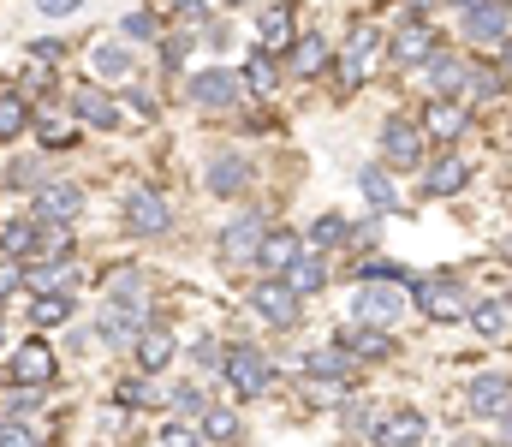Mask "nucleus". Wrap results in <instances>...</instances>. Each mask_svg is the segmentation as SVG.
Here are the masks:
<instances>
[{"mask_svg": "<svg viewBox=\"0 0 512 447\" xmlns=\"http://www.w3.org/2000/svg\"><path fill=\"white\" fill-rule=\"evenodd\" d=\"M30 322H36V328H66V322H72V293L36 298V304H30Z\"/></svg>", "mask_w": 512, "mask_h": 447, "instance_id": "c03bdc74", "label": "nucleus"}, {"mask_svg": "<svg viewBox=\"0 0 512 447\" xmlns=\"http://www.w3.org/2000/svg\"><path fill=\"white\" fill-rule=\"evenodd\" d=\"M298 36H304V30H298V6H292V0H268V6L256 12V48L286 54Z\"/></svg>", "mask_w": 512, "mask_h": 447, "instance_id": "aec40b11", "label": "nucleus"}, {"mask_svg": "<svg viewBox=\"0 0 512 447\" xmlns=\"http://www.w3.org/2000/svg\"><path fill=\"white\" fill-rule=\"evenodd\" d=\"M411 304H417L435 328H447V322H471V304H477V298L465 293L459 275H423V281L411 287Z\"/></svg>", "mask_w": 512, "mask_h": 447, "instance_id": "20e7f679", "label": "nucleus"}, {"mask_svg": "<svg viewBox=\"0 0 512 447\" xmlns=\"http://www.w3.org/2000/svg\"><path fill=\"white\" fill-rule=\"evenodd\" d=\"M334 346L352 352L358 364H387V358L399 352V334H387V328H364V322H340V328H334Z\"/></svg>", "mask_w": 512, "mask_h": 447, "instance_id": "6ab92c4d", "label": "nucleus"}, {"mask_svg": "<svg viewBox=\"0 0 512 447\" xmlns=\"http://www.w3.org/2000/svg\"><path fill=\"white\" fill-rule=\"evenodd\" d=\"M459 36L477 42V48H501V42L512 36V6L483 0V6H471V12H459Z\"/></svg>", "mask_w": 512, "mask_h": 447, "instance_id": "a211bd4d", "label": "nucleus"}, {"mask_svg": "<svg viewBox=\"0 0 512 447\" xmlns=\"http://www.w3.org/2000/svg\"><path fill=\"white\" fill-rule=\"evenodd\" d=\"M251 185H256V167L239 155V149H215V155L203 161V191H209V197H221V203H239Z\"/></svg>", "mask_w": 512, "mask_h": 447, "instance_id": "9b49d317", "label": "nucleus"}, {"mask_svg": "<svg viewBox=\"0 0 512 447\" xmlns=\"http://www.w3.org/2000/svg\"><path fill=\"white\" fill-rule=\"evenodd\" d=\"M72 281H78V269H72V263H48V257H36V263L24 269V287H30L36 298L72 293Z\"/></svg>", "mask_w": 512, "mask_h": 447, "instance_id": "473e14b6", "label": "nucleus"}, {"mask_svg": "<svg viewBox=\"0 0 512 447\" xmlns=\"http://www.w3.org/2000/svg\"><path fill=\"white\" fill-rule=\"evenodd\" d=\"M6 382H12V388H54V382H60L54 346H48L42 334H30L24 346H12V352H6Z\"/></svg>", "mask_w": 512, "mask_h": 447, "instance_id": "1a4fd4ad", "label": "nucleus"}, {"mask_svg": "<svg viewBox=\"0 0 512 447\" xmlns=\"http://www.w3.org/2000/svg\"><path fill=\"white\" fill-rule=\"evenodd\" d=\"M459 447H512L507 436H495V442H459Z\"/></svg>", "mask_w": 512, "mask_h": 447, "instance_id": "bf43d9fd", "label": "nucleus"}, {"mask_svg": "<svg viewBox=\"0 0 512 447\" xmlns=\"http://www.w3.org/2000/svg\"><path fill=\"white\" fill-rule=\"evenodd\" d=\"M120 221H126L131 239H167V233H173V203H167V191H155V185H131Z\"/></svg>", "mask_w": 512, "mask_h": 447, "instance_id": "0eeeda50", "label": "nucleus"}, {"mask_svg": "<svg viewBox=\"0 0 512 447\" xmlns=\"http://www.w3.org/2000/svg\"><path fill=\"white\" fill-rule=\"evenodd\" d=\"M30 54L36 60H66V42L60 36H42V42H30Z\"/></svg>", "mask_w": 512, "mask_h": 447, "instance_id": "5fc2aeb1", "label": "nucleus"}, {"mask_svg": "<svg viewBox=\"0 0 512 447\" xmlns=\"http://www.w3.org/2000/svg\"><path fill=\"white\" fill-rule=\"evenodd\" d=\"M42 239H48V227L36 215L30 221H0V257H12V263H36Z\"/></svg>", "mask_w": 512, "mask_h": 447, "instance_id": "bb28decb", "label": "nucleus"}, {"mask_svg": "<svg viewBox=\"0 0 512 447\" xmlns=\"http://www.w3.org/2000/svg\"><path fill=\"white\" fill-rule=\"evenodd\" d=\"M0 346H6V322H0Z\"/></svg>", "mask_w": 512, "mask_h": 447, "instance_id": "0e129e2a", "label": "nucleus"}, {"mask_svg": "<svg viewBox=\"0 0 512 447\" xmlns=\"http://www.w3.org/2000/svg\"><path fill=\"white\" fill-rule=\"evenodd\" d=\"M36 138H42L48 149H72V144H78V132H66L60 120H36Z\"/></svg>", "mask_w": 512, "mask_h": 447, "instance_id": "864d4df0", "label": "nucleus"}, {"mask_svg": "<svg viewBox=\"0 0 512 447\" xmlns=\"http://www.w3.org/2000/svg\"><path fill=\"white\" fill-rule=\"evenodd\" d=\"M376 424H382V412H376L364 394H346V400H340V430H346V436H376Z\"/></svg>", "mask_w": 512, "mask_h": 447, "instance_id": "ea45409f", "label": "nucleus"}, {"mask_svg": "<svg viewBox=\"0 0 512 447\" xmlns=\"http://www.w3.org/2000/svg\"><path fill=\"white\" fill-rule=\"evenodd\" d=\"M376 155H382L387 173H411V167H423V161H429L423 120H411V114H387L382 126H376Z\"/></svg>", "mask_w": 512, "mask_h": 447, "instance_id": "7ed1b4c3", "label": "nucleus"}, {"mask_svg": "<svg viewBox=\"0 0 512 447\" xmlns=\"http://www.w3.org/2000/svg\"><path fill=\"white\" fill-rule=\"evenodd\" d=\"M286 72L298 78V84H310V78H322V72H334V42L322 36V30H304L292 48H286Z\"/></svg>", "mask_w": 512, "mask_h": 447, "instance_id": "412c9836", "label": "nucleus"}, {"mask_svg": "<svg viewBox=\"0 0 512 447\" xmlns=\"http://www.w3.org/2000/svg\"><path fill=\"white\" fill-rule=\"evenodd\" d=\"M0 447H42V436L24 418H0Z\"/></svg>", "mask_w": 512, "mask_h": 447, "instance_id": "3c124183", "label": "nucleus"}, {"mask_svg": "<svg viewBox=\"0 0 512 447\" xmlns=\"http://www.w3.org/2000/svg\"><path fill=\"white\" fill-rule=\"evenodd\" d=\"M382 54H387V30H382V24H370V18H358V24L346 30V42H340V54H334V78H340L334 90H340V96H352V90H364Z\"/></svg>", "mask_w": 512, "mask_h": 447, "instance_id": "f257e3e1", "label": "nucleus"}, {"mask_svg": "<svg viewBox=\"0 0 512 447\" xmlns=\"http://www.w3.org/2000/svg\"><path fill=\"white\" fill-rule=\"evenodd\" d=\"M328 281H334V257H316V251H310V257H304V263H298V269L286 275V287H292L298 298L328 293Z\"/></svg>", "mask_w": 512, "mask_h": 447, "instance_id": "72a5a7b5", "label": "nucleus"}, {"mask_svg": "<svg viewBox=\"0 0 512 447\" xmlns=\"http://www.w3.org/2000/svg\"><path fill=\"white\" fill-rule=\"evenodd\" d=\"M507 322H512V310H507V298H477L471 304V334H483V340H501L507 334Z\"/></svg>", "mask_w": 512, "mask_h": 447, "instance_id": "4c0bfd02", "label": "nucleus"}, {"mask_svg": "<svg viewBox=\"0 0 512 447\" xmlns=\"http://www.w3.org/2000/svg\"><path fill=\"white\" fill-rule=\"evenodd\" d=\"M465 72H471V60L453 54V48H441L417 78H423V96L429 102H465Z\"/></svg>", "mask_w": 512, "mask_h": 447, "instance_id": "f3484780", "label": "nucleus"}, {"mask_svg": "<svg viewBox=\"0 0 512 447\" xmlns=\"http://www.w3.org/2000/svg\"><path fill=\"white\" fill-rule=\"evenodd\" d=\"M501 257H512V239H501Z\"/></svg>", "mask_w": 512, "mask_h": 447, "instance_id": "680f3d73", "label": "nucleus"}, {"mask_svg": "<svg viewBox=\"0 0 512 447\" xmlns=\"http://www.w3.org/2000/svg\"><path fill=\"white\" fill-rule=\"evenodd\" d=\"M221 6H251V0H221Z\"/></svg>", "mask_w": 512, "mask_h": 447, "instance_id": "e2e57ef3", "label": "nucleus"}, {"mask_svg": "<svg viewBox=\"0 0 512 447\" xmlns=\"http://www.w3.org/2000/svg\"><path fill=\"white\" fill-rule=\"evenodd\" d=\"M167 406H173V418H191V424H203V412H209V388L185 376V382H173Z\"/></svg>", "mask_w": 512, "mask_h": 447, "instance_id": "58836bf2", "label": "nucleus"}, {"mask_svg": "<svg viewBox=\"0 0 512 447\" xmlns=\"http://www.w3.org/2000/svg\"><path fill=\"white\" fill-rule=\"evenodd\" d=\"M501 66H507V78H512V36L501 42Z\"/></svg>", "mask_w": 512, "mask_h": 447, "instance_id": "13d9d810", "label": "nucleus"}, {"mask_svg": "<svg viewBox=\"0 0 512 447\" xmlns=\"http://www.w3.org/2000/svg\"><path fill=\"white\" fill-rule=\"evenodd\" d=\"M358 370H364V364H358V358H352V352H340V346H334V340H328V346H316V352H304V358H298V376H304V382H310V388H328V394H346V388H352V382H358Z\"/></svg>", "mask_w": 512, "mask_h": 447, "instance_id": "9d476101", "label": "nucleus"}, {"mask_svg": "<svg viewBox=\"0 0 512 447\" xmlns=\"http://www.w3.org/2000/svg\"><path fill=\"white\" fill-rule=\"evenodd\" d=\"M221 358H227V346H221L215 334H197V340H191V364H197V370L221 376Z\"/></svg>", "mask_w": 512, "mask_h": 447, "instance_id": "de8ad7c7", "label": "nucleus"}, {"mask_svg": "<svg viewBox=\"0 0 512 447\" xmlns=\"http://www.w3.org/2000/svg\"><path fill=\"white\" fill-rule=\"evenodd\" d=\"M102 298H108V304H126V310H149V275H143L137 263H126V269H114V275L102 281Z\"/></svg>", "mask_w": 512, "mask_h": 447, "instance_id": "7c9ffc66", "label": "nucleus"}, {"mask_svg": "<svg viewBox=\"0 0 512 447\" xmlns=\"http://www.w3.org/2000/svg\"><path fill=\"white\" fill-rule=\"evenodd\" d=\"M155 447H209V442H203V424H191V418H161Z\"/></svg>", "mask_w": 512, "mask_h": 447, "instance_id": "37998d69", "label": "nucleus"}, {"mask_svg": "<svg viewBox=\"0 0 512 447\" xmlns=\"http://www.w3.org/2000/svg\"><path fill=\"white\" fill-rule=\"evenodd\" d=\"M465 406H471V418L512 424V376L507 370H477V376L465 382Z\"/></svg>", "mask_w": 512, "mask_h": 447, "instance_id": "ddd939ff", "label": "nucleus"}, {"mask_svg": "<svg viewBox=\"0 0 512 447\" xmlns=\"http://www.w3.org/2000/svg\"><path fill=\"white\" fill-rule=\"evenodd\" d=\"M304 257H310L304 227H268V239H262V251H256V269H262V275H274V281H286Z\"/></svg>", "mask_w": 512, "mask_h": 447, "instance_id": "dca6fc26", "label": "nucleus"}, {"mask_svg": "<svg viewBox=\"0 0 512 447\" xmlns=\"http://www.w3.org/2000/svg\"><path fill=\"white\" fill-rule=\"evenodd\" d=\"M358 191H364V203H370L376 215H399V209H405V197H399V185H393V173H387L382 161L358 167Z\"/></svg>", "mask_w": 512, "mask_h": 447, "instance_id": "c85d7f7f", "label": "nucleus"}, {"mask_svg": "<svg viewBox=\"0 0 512 447\" xmlns=\"http://www.w3.org/2000/svg\"><path fill=\"white\" fill-rule=\"evenodd\" d=\"M155 12H161V18H179L185 30H197V24H209V0H161Z\"/></svg>", "mask_w": 512, "mask_h": 447, "instance_id": "49530a36", "label": "nucleus"}, {"mask_svg": "<svg viewBox=\"0 0 512 447\" xmlns=\"http://www.w3.org/2000/svg\"><path fill=\"white\" fill-rule=\"evenodd\" d=\"M423 442H429V418H423L417 406H393V412H382L376 447H423Z\"/></svg>", "mask_w": 512, "mask_h": 447, "instance_id": "393cba45", "label": "nucleus"}, {"mask_svg": "<svg viewBox=\"0 0 512 447\" xmlns=\"http://www.w3.org/2000/svg\"><path fill=\"white\" fill-rule=\"evenodd\" d=\"M245 304H251L274 334H298L304 328V298L292 293L286 281H274V275H256L251 287H245Z\"/></svg>", "mask_w": 512, "mask_h": 447, "instance_id": "39448f33", "label": "nucleus"}, {"mask_svg": "<svg viewBox=\"0 0 512 447\" xmlns=\"http://www.w3.org/2000/svg\"><path fill=\"white\" fill-rule=\"evenodd\" d=\"M24 293V263H12V257H0V304L6 298Z\"/></svg>", "mask_w": 512, "mask_h": 447, "instance_id": "603ef678", "label": "nucleus"}, {"mask_svg": "<svg viewBox=\"0 0 512 447\" xmlns=\"http://www.w3.org/2000/svg\"><path fill=\"white\" fill-rule=\"evenodd\" d=\"M239 78H245V90H256V96H274L280 90V60L268 48H251L245 66H239Z\"/></svg>", "mask_w": 512, "mask_h": 447, "instance_id": "c9c22d12", "label": "nucleus"}, {"mask_svg": "<svg viewBox=\"0 0 512 447\" xmlns=\"http://www.w3.org/2000/svg\"><path fill=\"white\" fill-rule=\"evenodd\" d=\"M304 245H310L316 257H334V251L358 245V221H346L340 209H328V215H316V221L304 227Z\"/></svg>", "mask_w": 512, "mask_h": 447, "instance_id": "a878e982", "label": "nucleus"}, {"mask_svg": "<svg viewBox=\"0 0 512 447\" xmlns=\"http://www.w3.org/2000/svg\"><path fill=\"white\" fill-rule=\"evenodd\" d=\"M435 54H441V36H435V24H417V18H405V24L387 36V60H393V66H405V72H423Z\"/></svg>", "mask_w": 512, "mask_h": 447, "instance_id": "2eb2a0df", "label": "nucleus"}, {"mask_svg": "<svg viewBox=\"0 0 512 447\" xmlns=\"http://www.w3.org/2000/svg\"><path fill=\"white\" fill-rule=\"evenodd\" d=\"M411 316V293L405 287H358L352 293V322H364V328H399Z\"/></svg>", "mask_w": 512, "mask_h": 447, "instance_id": "f8f14e48", "label": "nucleus"}, {"mask_svg": "<svg viewBox=\"0 0 512 447\" xmlns=\"http://www.w3.org/2000/svg\"><path fill=\"white\" fill-rule=\"evenodd\" d=\"M465 132H471V102H429L423 108V138L429 144L453 149Z\"/></svg>", "mask_w": 512, "mask_h": 447, "instance_id": "5701e85b", "label": "nucleus"}, {"mask_svg": "<svg viewBox=\"0 0 512 447\" xmlns=\"http://www.w3.org/2000/svg\"><path fill=\"white\" fill-rule=\"evenodd\" d=\"M24 126H30V102L12 90V96H0V144H18L24 138Z\"/></svg>", "mask_w": 512, "mask_h": 447, "instance_id": "79ce46f5", "label": "nucleus"}, {"mask_svg": "<svg viewBox=\"0 0 512 447\" xmlns=\"http://www.w3.org/2000/svg\"><path fill=\"white\" fill-rule=\"evenodd\" d=\"M30 203H36V221L42 227H72L84 215V185L78 179H42L30 191Z\"/></svg>", "mask_w": 512, "mask_h": 447, "instance_id": "4468645a", "label": "nucleus"}, {"mask_svg": "<svg viewBox=\"0 0 512 447\" xmlns=\"http://www.w3.org/2000/svg\"><path fill=\"white\" fill-rule=\"evenodd\" d=\"M262 239H268V215H262V209H239V215L215 233V257H221L227 269H245V263H256Z\"/></svg>", "mask_w": 512, "mask_h": 447, "instance_id": "6e6552de", "label": "nucleus"}, {"mask_svg": "<svg viewBox=\"0 0 512 447\" xmlns=\"http://www.w3.org/2000/svg\"><path fill=\"white\" fill-rule=\"evenodd\" d=\"M84 0H36V12H48V18H66V12H78Z\"/></svg>", "mask_w": 512, "mask_h": 447, "instance_id": "4d7b16f0", "label": "nucleus"}, {"mask_svg": "<svg viewBox=\"0 0 512 447\" xmlns=\"http://www.w3.org/2000/svg\"><path fill=\"white\" fill-rule=\"evenodd\" d=\"M185 102L203 108V114H233V108L245 102V78H239L233 66H197V72L185 78Z\"/></svg>", "mask_w": 512, "mask_h": 447, "instance_id": "423d86ee", "label": "nucleus"}, {"mask_svg": "<svg viewBox=\"0 0 512 447\" xmlns=\"http://www.w3.org/2000/svg\"><path fill=\"white\" fill-rule=\"evenodd\" d=\"M90 72L96 78H131L137 72V54H131L126 42H96L90 48Z\"/></svg>", "mask_w": 512, "mask_h": 447, "instance_id": "e433bc0d", "label": "nucleus"}, {"mask_svg": "<svg viewBox=\"0 0 512 447\" xmlns=\"http://www.w3.org/2000/svg\"><path fill=\"white\" fill-rule=\"evenodd\" d=\"M72 114H78L84 132H114V126H120V102H114L102 84H78V90H72Z\"/></svg>", "mask_w": 512, "mask_h": 447, "instance_id": "b1692460", "label": "nucleus"}, {"mask_svg": "<svg viewBox=\"0 0 512 447\" xmlns=\"http://www.w3.org/2000/svg\"><path fill=\"white\" fill-rule=\"evenodd\" d=\"M131 352H137V370H143V376H161V370L179 358V340H173V328H167V322H155Z\"/></svg>", "mask_w": 512, "mask_h": 447, "instance_id": "c756f323", "label": "nucleus"}, {"mask_svg": "<svg viewBox=\"0 0 512 447\" xmlns=\"http://www.w3.org/2000/svg\"><path fill=\"white\" fill-rule=\"evenodd\" d=\"M203 442L209 447H245V412L239 406H209L203 412Z\"/></svg>", "mask_w": 512, "mask_h": 447, "instance_id": "2f4dec72", "label": "nucleus"}, {"mask_svg": "<svg viewBox=\"0 0 512 447\" xmlns=\"http://www.w3.org/2000/svg\"><path fill=\"white\" fill-rule=\"evenodd\" d=\"M507 310H512V287H507Z\"/></svg>", "mask_w": 512, "mask_h": 447, "instance_id": "69168bd1", "label": "nucleus"}, {"mask_svg": "<svg viewBox=\"0 0 512 447\" xmlns=\"http://www.w3.org/2000/svg\"><path fill=\"white\" fill-rule=\"evenodd\" d=\"M471 185V155H459V149H441L429 167H423V197L435 203V197H459Z\"/></svg>", "mask_w": 512, "mask_h": 447, "instance_id": "4be33fe9", "label": "nucleus"}, {"mask_svg": "<svg viewBox=\"0 0 512 447\" xmlns=\"http://www.w3.org/2000/svg\"><path fill=\"white\" fill-rule=\"evenodd\" d=\"M120 36L126 42H161V12L155 6H131L126 18H120Z\"/></svg>", "mask_w": 512, "mask_h": 447, "instance_id": "a19ab883", "label": "nucleus"}, {"mask_svg": "<svg viewBox=\"0 0 512 447\" xmlns=\"http://www.w3.org/2000/svg\"><path fill=\"white\" fill-rule=\"evenodd\" d=\"M120 96H126V108L137 120H161V96L155 90H143V84H120Z\"/></svg>", "mask_w": 512, "mask_h": 447, "instance_id": "09e8293b", "label": "nucleus"}, {"mask_svg": "<svg viewBox=\"0 0 512 447\" xmlns=\"http://www.w3.org/2000/svg\"><path fill=\"white\" fill-rule=\"evenodd\" d=\"M203 42H209V48H215V54H221V48H227V42H233V30H227V24H203Z\"/></svg>", "mask_w": 512, "mask_h": 447, "instance_id": "6e6d98bb", "label": "nucleus"}, {"mask_svg": "<svg viewBox=\"0 0 512 447\" xmlns=\"http://www.w3.org/2000/svg\"><path fill=\"white\" fill-rule=\"evenodd\" d=\"M191 48H197V30H179V36H167V42H161V66H167V72H179Z\"/></svg>", "mask_w": 512, "mask_h": 447, "instance_id": "8fccbe9b", "label": "nucleus"}, {"mask_svg": "<svg viewBox=\"0 0 512 447\" xmlns=\"http://www.w3.org/2000/svg\"><path fill=\"white\" fill-rule=\"evenodd\" d=\"M512 90V78H507V66L501 60H471V72H465V102L477 108V102H501Z\"/></svg>", "mask_w": 512, "mask_h": 447, "instance_id": "cd10ccee", "label": "nucleus"}, {"mask_svg": "<svg viewBox=\"0 0 512 447\" xmlns=\"http://www.w3.org/2000/svg\"><path fill=\"white\" fill-rule=\"evenodd\" d=\"M221 382H227V394L233 400H262L274 382H280V370H274V358L251 346V340H233L227 346V358H221Z\"/></svg>", "mask_w": 512, "mask_h": 447, "instance_id": "f03ea898", "label": "nucleus"}, {"mask_svg": "<svg viewBox=\"0 0 512 447\" xmlns=\"http://www.w3.org/2000/svg\"><path fill=\"white\" fill-rule=\"evenodd\" d=\"M155 400H161V388H155V376H143V370H131V376L114 382V406H120V412H149Z\"/></svg>", "mask_w": 512, "mask_h": 447, "instance_id": "f704fd0d", "label": "nucleus"}, {"mask_svg": "<svg viewBox=\"0 0 512 447\" xmlns=\"http://www.w3.org/2000/svg\"><path fill=\"white\" fill-rule=\"evenodd\" d=\"M42 394H48V388H6V394H0V418H30V412L42 406Z\"/></svg>", "mask_w": 512, "mask_h": 447, "instance_id": "a18cd8bd", "label": "nucleus"}, {"mask_svg": "<svg viewBox=\"0 0 512 447\" xmlns=\"http://www.w3.org/2000/svg\"><path fill=\"white\" fill-rule=\"evenodd\" d=\"M447 6H453V12H471V6H483V0H447Z\"/></svg>", "mask_w": 512, "mask_h": 447, "instance_id": "052dcab7", "label": "nucleus"}]
</instances>
